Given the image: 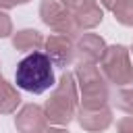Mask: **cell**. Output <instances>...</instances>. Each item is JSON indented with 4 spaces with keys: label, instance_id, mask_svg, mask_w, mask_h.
Instances as JSON below:
<instances>
[{
    "label": "cell",
    "instance_id": "cell-1",
    "mask_svg": "<svg viewBox=\"0 0 133 133\" xmlns=\"http://www.w3.org/2000/svg\"><path fill=\"white\" fill-rule=\"evenodd\" d=\"M15 81L21 89L31 94H44L54 85V64L48 54L31 52L19 60L15 71Z\"/></svg>",
    "mask_w": 133,
    "mask_h": 133
}]
</instances>
